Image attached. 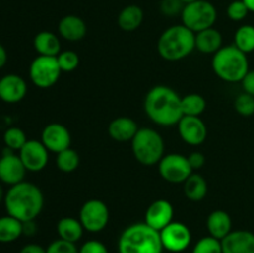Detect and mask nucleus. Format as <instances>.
Masks as SVG:
<instances>
[{"label":"nucleus","instance_id":"nucleus-1","mask_svg":"<svg viewBox=\"0 0 254 253\" xmlns=\"http://www.w3.org/2000/svg\"><path fill=\"white\" fill-rule=\"evenodd\" d=\"M144 111L151 122L161 126H178L183 118L181 97L171 87H153L144 99Z\"/></svg>","mask_w":254,"mask_h":253},{"label":"nucleus","instance_id":"nucleus-2","mask_svg":"<svg viewBox=\"0 0 254 253\" xmlns=\"http://www.w3.org/2000/svg\"><path fill=\"white\" fill-rule=\"evenodd\" d=\"M45 198L40 188L29 181L10 186L5 193L4 205L7 215L21 222L36 220L44 208Z\"/></svg>","mask_w":254,"mask_h":253},{"label":"nucleus","instance_id":"nucleus-3","mask_svg":"<svg viewBox=\"0 0 254 253\" xmlns=\"http://www.w3.org/2000/svg\"><path fill=\"white\" fill-rule=\"evenodd\" d=\"M163 251L160 232L145 222L128 226L118 240L119 253H163Z\"/></svg>","mask_w":254,"mask_h":253},{"label":"nucleus","instance_id":"nucleus-4","mask_svg":"<svg viewBox=\"0 0 254 253\" xmlns=\"http://www.w3.org/2000/svg\"><path fill=\"white\" fill-rule=\"evenodd\" d=\"M195 49V32L183 24L168 27L158 40V52L166 61H181Z\"/></svg>","mask_w":254,"mask_h":253},{"label":"nucleus","instance_id":"nucleus-5","mask_svg":"<svg viewBox=\"0 0 254 253\" xmlns=\"http://www.w3.org/2000/svg\"><path fill=\"white\" fill-rule=\"evenodd\" d=\"M211 66L216 76L228 83L241 82L250 71L247 55L237 49L235 45L221 47L213 55Z\"/></svg>","mask_w":254,"mask_h":253},{"label":"nucleus","instance_id":"nucleus-6","mask_svg":"<svg viewBox=\"0 0 254 253\" xmlns=\"http://www.w3.org/2000/svg\"><path fill=\"white\" fill-rule=\"evenodd\" d=\"M131 151L138 163L144 166H153L165 155L164 139L155 129L139 128L131 140Z\"/></svg>","mask_w":254,"mask_h":253},{"label":"nucleus","instance_id":"nucleus-7","mask_svg":"<svg viewBox=\"0 0 254 253\" xmlns=\"http://www.w3.org/2000/svg\"><path fill=\"white\" fill-rule=\"evenodd\" d=\"M217 20V10L208 0H197L184 6L181 12V21L188 29L195 34L202 30L213 27Z\"/></svg>","mask_w":254,"mask_h":253},{"label":"nucleus","instance_id":"nucleus-8","mask_svg":"<svg viewBox=\"0 0 254 253\" xmlns=\"http://www.w3.org/2000/svg\"><path fill=\"white\" fill-rule=\"evenodd\" d=\"M61 72L57 57L37 56L30 64L29 76L35 86L46 89L56 84Z\"/></svg>","mask_w":254,"mask_h":253},{"label":"nucleus","instance_id":"nucleus-9","mask_svg":"<svg viewBox=\"0 0 254 253\" xmlns=\"http://www.w3.org/2000/svg\"><path fill=\"white\" fill-rule=\"evenodd\" d=\"M78 220L84 231L97 233L103 231L109 222V208L102 200L91 198L82 205Z\"/></svg>","mask_w":254,"mask_h":253},{"label":"nucleus","instance_id":"nucleus-10","mask_svg":"<svg viewBox=\"0 0 254 253\" xmlns=\"http://www.w3.org/2000/svg\"><path fill=\"white\" fill-rule=\"evenodd\" d=\"M160 176L171 184H184L193 173L188 156L178 153L165 154L158 164Z\"/></svg>","mask_w":254,"mask_h":253},{"label":"nucleus","instance_id":"nucleus-11","mask_svg":"<svg viewBox=\"0 0 254 253\" xmlns=\"http://www.w3.org/2000/svg\"><path fill=\"white\" fill-rule=\"evenodd\" d=\"M160 238L164 250L173 253H180L191 245L192 235L185 223L173 221L160 231Z\"/></svg>","mask_w":254,"mask_h":253},{"label":"nucleus","instance_id":"nucleus-12","mask_svg":"<svg viewBox=\"0 0 254 253\" xmlns=\"http://www.w3.org/2000/svg\"><path fill=\"white\" fill-rule=\"evenodd\" d=\"M19 156L27 171L39 173L49 163V150L41 140H27L19 150Z\"/></svg>","mask_w":254,"mask_h":253},{"label":"nucleus","instance_id":"nucleus-13","mask_svg":"<svg viewBox=\"0 0 254 253\" xmlns=\"http://www.w3.org/2000/svg\"><path fill=\"white\" fill-rule=\"evenodd\" d=\"M26 168L19 155L6 148L0 158V181L6 185H16L25 179Z\"/></svg>","mask_w":254,"mask_h":253},{"label":"nucleus","instance_id":"nucleus-14","mask_svg":"<svg viewBox=\"0 0 254 253\" xmlns=\"http://www.w3.org/2000/svg\"><path fill=\"white\" fill-rule=\"evenodd\" d=\"M41 141L47 150L59 154L71 148V133L64 124L50 123L42 129Z\"/></svg>","mask_w":254,"mask_h":253},{"label":"nucleus","instance_id":"nucleus-15","mask_svg":"<svg viewBox=\"0 0 254 253\" xmlns=\"http://www.w3.org/2000/svg\"><path fill=\"white\" fill-rule=\"evenodd\" d=\"M179 134L189 145H201L207 138V126L200 117L184 116L178 123Z\"/></svg>","mask_w":254,"mask_h":253},{"label":"nucleus","instance_id":"nucleus-16","mask_svg":"<svg viewBox=\"0 0 254 253\" xmlns=\"http://www.w3.org/2000/svg\"><path fill=\"white\" fill-rule=\"evenodd\" d=\"M174 207L170 201L165 198H159L151 202L145 211V221L144 222L160 232L169 223L173 222Z\"/></svg>","mask_w":254,"mask_h":253},{"label":"nucleus","instance_id":"nucleus-17","mask_svg":"<svg viewBox=\"0 0 254 253\" xmlns=\"http://www.w3.org/2000/svg\"><path fill=\"white\" fill-rule=\"evenodd\" d=\"M27 93V84L19 74H5L0 78V99L5 103H19Z\"/></svg>","mask_w":254,"mask_h":253},{"label":"nucleus","instance_id":"nucleus-18","mask_svg":"<svg viewBox=\"0 0 254 253\" xmlns=\"http://www.w3.org/2000/svg\"><path fill=\"white\" fill-rule=\"evenodd\" d=\"M221 243L222 253H254V233L251 231H231Z\"/></svg>","mask_w":254,"mask_h":253},{"label":"nucleus","instance_id":"nucleus-19","mask_svg":"<svg viewBox=\"0 0 254 253\" xmlns=\"http://www.w3.org/2000/svg\"><path fill=\"white\" fill-rule=\"evenodd\" d=\"M59 34L67 41H81L87 34V25L84 20L77 15H66L59 22Z\"/></svg>","mask_w":254,"mask_h":253},{"label":"nucleus","instance_id":"nucleus-20","mask_svg":"<svg viewBox=\"0 0 254 253\" xmlns=\"http://www.w3.org/2000/svg\"><path fill=\"white\" fill-rule=\"evenodd\" d=\"M138 130V124L130 117H118L113 119L108 126L109 136L113 140L121 141V143L133 140Z\"/></svg>","mask_w":254,"mask_h":253},{"label":"nucleus","instance_id":"nucleus-21","mask_svg":"<svg viewBox=\"0 0 254 253\" xmlns=\"http://www.w3.org/2000/svg\"><path fill=\"white\" fill-rule=\"evenodd\" d=\"M208 233L217 240H223L232 231V218L226 211L215 210L206 220Z\"/></svg>","mask_w":254,"mask_h":253},{"label":"nucleus","instance_id":"nucleus-22","mask_svg":"<svg viewBox=\"0 0 254 253\" xmlns=\"http://www.w3.org/2000/svg\"><path fill=\"white\" fill-rule=\"evenodd\" d=\"M195 46L202 54L215 55L222 47V35L215 27L202 30L195 34Z\"/></svg>","mask_w":254,"mask_h":253},{"label":"nucleus","instance_id":"nucleus-23","mask_svg":"<svg viewBox=\"0 0 254 253\" xmlns=\"http://www.w3.org/2000/svg\"><path fill=\"white\" fill-rule=\"evenodd\" d=\"M34 49L39 56L57 57L61 52V41L51 31H41L34 37Z\"/></svg>","mask_w":254,"mask_h":253},{"label":"nucleus","instance_id":"nucleus-24","mask_svg":"<svg viewBox=\"0 0 254 253\" xmlns=\"http://www.w3.org/2000/svg\"><path fill=\"white\" fill-rule=\"evenodd\" d=\"M144 20V11L140 6L135 4L127 5L126 7L121 10L118 15V26L123 31L131 32L139 29Z\"/></svg>","mask_w":254,"mask_h":253},{"label":"nucleus","instance_id":"nucleus-25","mask_svg":"<svg viewBox=\"0 0 254 253\" xmlns=\"http://www.w3.org/2000/svg\"><path fill=\"white\" fill-rule=\"evenodd\" d=\"M84 228L78 218L62 217L57 222V233L61 240L76 243L81 240Z\"/></svg>","mask_w":254,"mask_h":253},{"label":"nucleus","instance_id":"nucleus-26","mask_svg":"<svg viewBox=\"0 0 254 253\" xmlns=\"http://www.w3.org/2000/svg\"><path fill=\"white\" fill-rule=\"evenodd\" d=\"M183 185L184 193H185V196L189 200L197 202V201L203 200L206 197V195H207V181L200 174L192 173Z\"/></svg>","mask_w":254,"mask_h":253},{"label":"nucleus","instance_id":"nucleus-27","mask_svg":"<svg viewBox=\"0 0 254 253\" xmlns=\"http://www.w3.org/2000/svg\"><path fill=\"white\" fill-rule=\"evenodd\" d=\"M22 236V222L12 216L0 217V243H10Z\"/></svg>","mask_w":254,"mask_h":253},{"label":"nucleus","instance_id":"nucleus-28","mask_svg":"<svg viewBox=\"0 0 254 253\" xmlns=\"http://www.w3.org/2000/svg\"><path fill=\"white\" fill-rule=\"evenodd\" d=\"M181 108L184 116L200 117L206 109V99L198 93H190L181 97Z\"/></svg>","mask_w":254,"mask_h":253},{"label":"nucleus","instance_id":"nucleus-29","mask_svg":"<svg viewBox=\"0 0 254 253\" xmlns=\"http://www.w3.org/2000/svg\"><path fill=\"white\" fill-rule=\"evenodd\" d=\"M235 45L237 49L246 55L254 51V26L253 25H242L235 32Z\"/></svg>","mask_w":254,"mask_h":253},{"label":"nucleus","instance_id":"nucleus-30","mask_svg":"<svg viewBox=\"0 0 254 253\" xmlns=\"http://www.w3.org/2000/svg\"><path fill=\"white\" fill-rule=\"evenodd\" d=\"M56 166L62 173H73L79 166V154L72 148L64 149L57 154Z\"/></svg>","mask_w":254,"mask_h":253},{"label":"nucleus","instance_id":"nucleus-31","mask_svg":"<svg viewBox=\"0 0 254 253\" xmlns=\"http://www.w3.org/2000/svg\"><path fill=\"white\" fill-rule=\"evenodd\" d=\"M27 141L26 134L22 129L16 128V126H12L9 128L4 133V143L6 145L7 149L10 150L19 151L22 146L25 145V143Z\"/></svg>","mask_w":254,"mask_h":253},{"label":"nucleus","instance_id":"nucleus-32","mask_svg":"<svg viewBox=\"0 0 254 253\" xmlns=\"http://www.w3.org/2000/svg\"><path fill=\"white\" fill-rule=\"evenodd\" d=\"M192 253H222V243L212 236H206L193 246Z\"/></svg>","mask_w":254,"mask_h":253},{"label":"nucleus","instance_id":"nucleus-33","mask_svg":"<svg viewBox=\"0 0 254 253\" xmlns=\"http://www.w3.org/2000/svg\"><path fill=\"white\" fill-rule=\"evenodd\" d=\"M60 68L62 72H72L78 67L79 56L76 51L67 50V51H61L57 56Z\"/></svg>","mask_w":254,"mask_h":253},{"label":"nucleus","instance_id":"nucleus-34","mask_svg":"<svg viewBox=\"0 0 254 253\" xmlns=\"http://www.w3.org/2000/svg\"><path fill=\"white\" fill-rule=\"evenodd\" d=\"M235 109L242 117H251L254 114V97L251 94L241 93L235 99Z\"/></svg>","mask_w":254,"mask_h":253},{"label":"nucleus","instance_id":"nucleus-35","mask_svg":"<svg viewBox=\"0 0 254 253\" xmlns=\"http://www.w3.org/2000/svg\"><path fill=\"white\" fill-rule=\"evenodd\" d=\"M248 12L250 10L242 0H233L227 6V16L232 21H242L247 17Z\"/></svg>","mask_w":254,"mask_h":253},{"label":"nucleus","instance_id":"nucleus-36","mask_svg":"<svg viewBox=\"0 0 254 253\" xmlns=\"http://www.w3.org/2000/svg\"><path fill=\"white\" fill-rule=\"evenodd\" d=\"M184 6H185V4L181 0H161L160 1L161 14L169 17L181 15Z\"/></svg>","mask_w":254,"mask_h":253},{"label":"nucleus","instance_id":"nucleus-37","mask_svg":"<svg viewBox=\"0 0 254 253\" xmlns=\"http://www.w3.org/2000/svg\"><path fill=\"white\" fill-rule=\"evenodd\" d=\"M46 253H79V250L77 248L76 243L60 238L50 243L49 247L46 248Z\"/></svg>","mask_w":254,"mask_h":253},{"label":"nucleus","instance_id":"nucleus-38","mask_svg":"<svg viewBox=\"0 0 254 253\" xmlns=\"http://www.w3.org/2000/svg\"><path fill=\"white\" fill-rule=\"evenodd\" d=\"M79 253H109L106 245L101 241L91 240L84 242L79 248Z\"/></svg>","mask_w":254,"mask_h":253},{"label":"nucleus","instance_id":"nucleus-39","mask_svg":"<svg viewBox=\"0 0 254 253\" xmlns=\"http://www.w3.org/2000/svg\"><path fill=\"white\" fill-rule=\"evenodd\" d=\"M188 159H189V163H190L191 168H192L193 171L202 169L203 165H205V163H206L205 155H203L201 151H192V153L188 156Z\"/></svg>","mask_w":254,"mask_h":253},{"label":"nucleus","instance_id":"nucleus-40","mask_svg":"<svg viewBox=\"0 0 254 253\" xmlns=\"http://www.w3.org/2000/svg\"><path fill=\"white\" fill-rule=\"evenodd\" d=\"M241 83H242L243 92H246V93L251 94V96L254 97V69L247 72V74L243 77Z\"/></svg>","mask_w":254,"mask_h":253},{"label":"nucleus","instance_id":"nucleus-41","mask_svg":"<svg viewBox=\"0 0 254 253\" xmlns=\"http://www.w3.org/2000/svg\"><path fill=\"white\" fill-rule=\"evenodd\" d=\"M20 253H46V248L36 243H29L21 248Z\"/></svg>","mask_w":254,"mask_h":253},{"label":"nucleus","instance_id":"nucleus-42","mask_svg":"<svg viewBox=\"0 0 254 253\" xmlns=\"http://www.w3.org/2000/svg\"><path fill=\"white\" fill-rule=\"evenodd\" d=\"M36 223L35 220L32 221H26V222H22V235L26 236H34L36 233Z\"/></svg>","mask_w":254,"mask_h":253},{"label":"nucleus","instance_id":"nucleus-43","mask_svg":"<svg viewBox=\"0 0 254 253\" xmlns=\"http://www.w3.org/2000/svg\"><path fill=\"white\" fill-rule=\"evenodd\" d=\"M7 61V54H6V50L5 47L0 44V69L5 66Z\"/></svg>","mask_w":254,"mask_h":253},{"label":"nucleus","instance_id":"nucleus-44","mask_svg":"<svg viewBox=\"0 0 254 253\" xmlns=\"http://www.w3.org/2000/svg\"><path fill=\"white\" fill-rule=\"evenodd\" d=\"M246 4V6L248 7L250 12H254V0H242Z\"/></svg>","mask_w":254,"mask_h":253},{"label":"nucleus","instance_id":"nucleus-45","mask_svg":"<svg viewBox=\"0 0 254 253\" xmlns=\"http://www.w3.org/2000/svg\"><path fill=\"white\" fill-rule=\"evenodd\" d=\"M5 198V193H4V190H2V186H1V181H0V203L4 201Z\"/></svg>","mask_w":254,"mask_h":253},{"label":"nucleus","instance_id":"nucleus-46","mask_svg":"<svg viewBox=\"0 0 254 253\" xmlns=\"http://www.w3.org/2000/svg\"><path fill=\"white\" fill-rule=\"evenodd\" d=\"M181 1H183L185 5H188V4H191V2L197 1V0H181Z\"/></svg>","mask_w":254,"mask_h":253}]
</instances>
